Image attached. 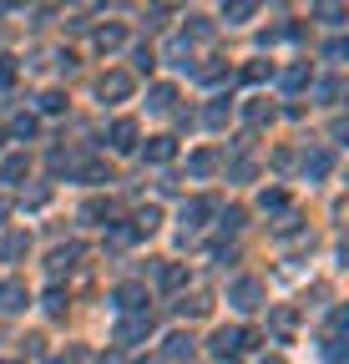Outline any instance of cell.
I'll return each instance as SVG.
<instances>
[{"label": "cell", "mask_w": 349, "mask_h": 364, "mask_svg": "<svg viewBox=\"0 0 349 364\" xmlns=\"http://www.w3.org/2000/svg\"><path fill=\"white\" fill-rule=\"evenodd\" d=\"M304 81H309V66H289L284 71V86H304Z\"/></svg>", "instance_id": "obj_34"}, {"label": "cell", "mask_w": 349, "mask_h": 364, "mask_svg": "<svg viewBox=\"0 0 349 364\" xmlns=\"http://www.w3.org/2000/svg\"><path fill=\"white\" fill-rule=\"evenodd\" d=\"M107 243H112V248H127V243H137V228H107Z\"/></svg>", "instance_id": "obj_29"}, {"label": "cell", "mask_w": 349, "mask_h": 364, "mask_svg": "<svg viewBox=\"0 0 349 364\" xmlns=\"http://www.w3.org/2000/svg\"><path fill=\"white\" fill-rule=\"evenodd\" d=\"M41 112H46V117H56V112H66V97H61V91H41V102H36Z\"/></svg>", "instance_id": "obj_22"}, {"label": "cell", "mask_w": 349, "mask_h": 364, "mask_svg": "<svg viewBox=\"0 0 349 364\" xmlns=\"http://www.w3.org/2000/svg\"><path fill=\"white\" fill-rule=\"evenodd\" d=\"M132 66H137V71L147 76V71L157 66V51H152V46H137V51H132Z\"/></svg>", "instance_id": "obj_26"}, {"label": "cell", "mask_w": 349, "mask_h": 364, "mask_svg": "<svg viewBox=\"0 0 349 364\" xmlns=\"http://www.w3.org/2000/svg\"><path fill=\"white\" fill-rule=\"evenodd\" d=\"M132 86H137V81L127 76V71H107L97 91H102V102H127V97H132Z\"/></svg>", "instance_id": "obj_3"}, {"label": "cell", "mask_w": 349, "mask_h": 364, "mask_svg": "<svg viewBox=\"0 0 349 364\" xmlns=\"http://www.w3.org/2000/svg\"><path fill=\"white\" fill-rule=\"evenodd\" d=\"M81 213L92 218V223H102V218H112V198H92V203H86Z\"/></svg>", "instance_id": "obj_27"}, {"label": "cell", "mask_w": 349, "mask_h": 364, "mask_svg": "<svg viewBox=\"0 0 349 364\" xmlns=\"http://www.w3.org/2000/svg\"><path fill=\"white\" fill-rule=\"evenodd\" d=\"M147 334H152V314H132V318H122V324L112 329L117 344H142Z\"/></svg>", "instance_id": "obj_1"}, {"label": "cell", "mask_w": 349, "mask_h": 364, "mask_svg": "<svg viewBox=\"0 0 349 364\" xmlns=\"http://www.w3.org/2000/svg\"><path fill=\"white\" fill-rule=\"evenodd\" d=\"M147 97H152V102H147L152 112H172V102H178V86H167V81H162V86L147 91Z\"/></svg>", "instance_id": "obj_14"}, {"label": "cell", "mask_w": 349, "mask_h": 364, "mask_svg": "<svg viewBox=\"0 0 349 364\" xmlns=\"http://www.w3.org/2000/svg\"><path fill=\"white\" fill-rule=\"evenodd\" d=\"M228 117H233V102H228V97H213V102H208V112H203V122H208V127H223Z\"/></svg>", "instance_id": "obj_11"}, {"label": "cell", "mask_w": 349, "mask_h": 364, "mask_svg": "<svg viewBox=\"0 0 349 364\" xmlns=\"http://www.w3.org/2000/svg\"><path fill=\"white\" fill-rule=\"evenodd\" d=\"M112 299H117V309H142V304H147V289H142V284H122Z\"/></svg>", "instance_id": "obj_10"}, {"label": "cell", "mask_w": 349, "mask_h": 364, "mask_svg": "<svg viewBox=\"0 0 349 364\" xmlns=\"http://www.w3.org/2000/svg\"><path fill=\"white\" fill-rule=\"evenodd\" d=\"M11 132H16V136H36V117H31V112H21V117L11 122Z\"/></svg>", "instance_id": "obj_32"}, {"label": "cell", "mask_w": 349, "mask_h": 364, "mask_svg": "<svg viewBox=\"0 0 349 364\" xmlns=\"http://www.w3.org/2000/svg\"><path fill=\"white\" fill-rule=\"evenodd\" d=\"M243 218H248L243 208H228V213H223V228H228V233H238V228H243Z\"/></svg>", "instance_id": "obj_35"}, {"label": "cell", "mask_w": 349, "mask_h": 364, "mask_svg": "<svg viewBox=\"0 0 349 364\" xmlns=\"http://www.w3.org/2000/svg\"><path fill=\"white\" fill-rule=\"evenodd\" d=\"M264 364H279V359H264Z\"/></svg>", "instance_id": "obj_40"}, {"label": "cell", "mask_w": 349, "mask_h": 364, "mask_svg": "<svg viewBox=\"0 0 349 364\" xmlns=\"http://www.w3.org/2000/svg\"><path fill=\"white\" fill-rule=\"evenodd\" d=\"M248 16H258L253 0H233V6H223V21H228V26H243Z\"/></svg>", "instance_id": "obj_16"}, {"label": "cell", "mask_w": 349, "mask_h": 364, "mask_svg": "<svg viewBox=\"0 0 349 364\" xmlns=\"http://www.w3.org/2000/svg\"><path fill=\"white\" fill-rule=\"evenodd\" d=\"M329 167H334L329 147H314V152H304V172H309V177H329Z\"/></svg>", "instance_id": "obj_8"}, {"label": "cell", "mask_w": 349, "mask_h": 364, "mask_svg": "<svg viewBox=\"0 0 349 364\" xmlns=\"http://www.w3.org/2000/svg\"><path fill=\"white\" fill-rule=\"evenodd\" d=\"M167 16H172V11H167V6H152V11H147V26H162V21H167Z\"/></svg>", "instance_id": "obj_37"}, {"label": "cell", "mask_w": 349, "mask_h": 364, "mask_svg": "<svg viewBox=\"0 0 349 364\" xmlns=\"http://www.w3.org/2000/svg\"><path fill=\"white\" fill-rule=\"evenodd\" d=\"M294 324H299V314H294V309H274V329H279V339H289Z\"/></svg>", "instance_id": "obj_23"}, {"label": "cell", "mask_w": 349, "mask_h": 364, "mask_svg": "<svg viewBox=\"0 0 349 364\" xmlns=\"http://www.w3.org/2000/svg\"><path fill=\"white\" fill-rule=\"evenodd\" d=\"M107 136H112V147H117V152H132V147H137V122H132V117H117Z\"/></svg>", "instance_id": "obj_4"}, {"label": "cell", "mask_w": 349, "mask_h": 364, "mask_svg": "<svg viewBox=\"0 0 349 364\" xmlns=\"http://www.w3.org/2000/svg\"><path fill=\"white\" fill-rule=\"evenodd\" d=\"M26 167H31L26 157H6V167H0V182H21V177H26Z\"/></svg>", "instance_id": "obj_21"}, {"label": "cell", "mask_w": 349, "mask_h": 364, "mask_svg": "<svg viewBox=\"0 0 349 364\" xmlns=\"http://www.w3.org/2000/svg\"><path fill=\"white\" fill-rule=\"evenodd\" d=\"M26 248H31V238H26V233H6V238H0V258H6V263H21V258H26Z\"/></svg>", "instance_id": "obj_9"}, {"label": "cell", "mask_w": 349, "mask_h": 364, "mask_svg": "<svg viewBox=\"0 0 349 364\" xmlns=\"http://www.w3.org/2000/svg\"><path fill=\"white\" fill-rule=\"evenodd\" d=\"M269 76H274L269 61H248V66H243V81H253V86H258V81H269Z\"/></svg>", "instance_id": "obj_25"}, {"label": "cell", "mask_w": 349, "mask_h": 364, "mask_svg": "<svg viewBox=\"0 0 349 364\" xmlns=\"http://www.w3.org/2000/svg\"><path fill=\"white\" fill-rule=\"evenodd\" d=\"M0 364H21V359H0Z\"/></svg>", "instance_id": "obj_39"}, {"label": "cell", "mask_w": 349, "mask_h": 364, "mask_svg": "<svg viewBox=\"0 0 349 364\" xmlns=\"http://www.w3.org/2000/svg\"><path fill=\"white\" fill-rule=\"evenodd\" d=\"M157 284H162V289H183V284H188V268H183V263H162V268H157Z\"/></svg>", "instance_id": "obj_13"}, {"label": "cell", "mask_w": 349, "mask_h": 364, "mask_svg": "<svg viewBox=\"0 0 349 364\" xmlns=\"http://www.w3.org/2000/svg\"><path fill=\"white\" fill-rule=\"evenodd\" d=\"M157 223H162V213H157V208H142L132 228H137V238H142V233H152V228H157Z\"/></svg>", "instance_id": "obj_28"}, {"label": "cell", "mask_w": 349, "mask_h": 364, "mask_svg": "<svg viewBox=\"0 0 349 364\" xmlns=\"http://www.w3.org/2000/svg\"><path fill=\"white\" fill-rule=\"evenodd\" d=\"M76 258H81V248H76V243H66V248H56V253H51V273H61V268H71Z\"/></svg>", "instance_id": "obj_20"}, {"label": "cell", "mask_w": 349, "mask_h": 364, "mask_svg": "<svg viewBox=\"0 0 349 364\" xmlns=\"http://www.w3.org/2000/svg\"><path fill=\"white\" fill-rule=\"evenodd\" d=\"M243 117H248V127H264V122H274V107L269 102H248Z\"/></svg>", "instance_id": "obj_17"}, {"label": "cell", "mask_w": 349, "mask_h": 364, "mask_svg": "<svg viewBox=\"0 0 349 364\" xmlns=\"http://www.w3.org/2000/svg\"><path fill=\"white\" fill-rule=\"evenodd\" d=\"M6 213H11V203H6V198H0V218H6Z\"/></svg>", "instance_id": "obj_38"}, {"label": "cell", "mask_w": 349, "mask_h": 364, "mask_svg": "<svg viewBox=\"0 0 349 364\" xmlns=\"http://www.w3.org/2000/svg\"><path fill=\"white\" fill-rule=\"evenodd\" d=\"M228 304L233 309H258V304H264V284H258V279H233V289H228Z\"/></svg>", "instance_id": "obj_2"}, {"label": "cell", "mask_w": 349, "mask_h": 364, "mask_svg": "<svg viewBox=\"0 0 349 364\" xmlns=\"http://www.w3.org/2000/svg\"><path fill=\"white\" fill-rule=\"evenodd\" d=\"M16 71H21V66H16V56H0V86H11V81H16Z\"/></svg>", "instance_id": "obj_33"}, {"label": "cell", "mask_w": 349, "mask_h": 364, "mask_svg": "<svg viewBox=\"0 0 349 364\" xmlns=\"http://www.w3.org/2000/svg\"><path fill=\"white\" fill-rule=\"evenodd\" d=\"M178 314H183V318H188V314L198 318V314H208V299H203V294H193V299H183V304H178Z\"/></svg>", "instance_id": "obj_30"}, {"label": "cell", "mask_w": 349, "mask_h": 364, "mask_svg": "<svg viewBox=\"0 0 349 364\" xmlns=\"http://www.w3.org/2000/svg\"><path fill=\"white\" fill-rule=\"evenodd\" d=\"M46 309H51V314H66V294H61V289H46Z\"/></svg>", "instance_id": "obj_36"}, {"label": "cell", "mask_w": 349, "mask_h": 364, "mask_svg": "<svg viewBox=\"0 0 349 364\" xmlns=\"http://www.w3.org/2000/svg\"><path fill=\"white\" fill-rule=\"evenodd\" d=\"M213 167H218V157H213V152H193V157H188V172H193V177H208Z\"/></svg>", "instance_id": "obj_19"}, {"label": "cell", "mask_w": 349, "mask_h": 364, "mask_svg": "<svg viewBox=\"0 0 349 364\" xmlns=\"http://www.w3.org/2000/svg\"><path fill=\"white\" fill-rule=\"evenodd\" d=\"M258 208H264V213H279V208H289V193H284V188H264Z\"/></svg>", "instance_id": "obj_18"}, {"label": "cell", "mask_w": 349, "mask_h": 364, "mask_svg": "<svg viewBox=\"0 0 349 364\" xmlns=\"http://www.w3.org/2000/svg\"><path fill=\"white\" fill-rule=\"evenodd\" d=\"M208 213H213V198H193V203L183 208V228H198Z\"/></svg>", "instance_id": "obj_15"}, {"label": "cell", "mask_w": 349, "mask_h": 364, "mask_svg": "<svg viewBox=\"0 0 349 364\" xmlns=\"http://www.w3.org/2000/svg\"><path fill=\"white\" fill-rule=\"evenodd\" d=\"M238 349H243V329H218L213 334V354L218 359H238Z\"/></svg>", "instance_id": "obj_6"}, {"label": "cell", "mask_w": 349, "mask_h": 364, "mask_svg": "<svg viewBox=\"0 0 349 364\" xmlns=\"http://www.w3.org/2000/svg\"><path fill=\"white\" fill-rule=\"evenodd\" d=\"M167 354H172V359H188V354H193V334H172V339H167Z\"/></svg>", "instance_id": "obj_24"}, {"label": "cell", "mask_w": 349, "mask_h": 364, "mask_svg": "<svg viewBox=\"0 0 349 364\" xmlns=\"http://www.w3.org/2000/svg\"><path fill=\"white\" fill-rule=\"evenodd\" d=\"M92 46H97L102 56H112V51H122V46H127V31H122V26H102V31L92 36Z\"/></svg>", "instance_id": "obj_7"}, {"label": "cell", "mask_w": 349, "mask_h": 364, "mask_svg": "<svg viewBox=\"0 0 349 364\" xmlns=\"http://www.w3.org/2000/svg\"><path fill=\"white\" fill-rule=\"evenodd\" d=\"M142 152H147V162H172V152H178V142H172V136H152V142H147Z\"/></svg>", "instance_id": "obj_12"}, {"label": "cell", "mask_w": 349, "mask_h": 364, "mask_svg": "<svg viewBox=\"0 0 349 364\" xmlns=\"http://www.w3.org/2000/svg\"><path fill=\"white\" fill-rule=\"evenodd\" d=\"M81 177H86V182H112V167H107V162H86Z\"/></svg>", "instance_id": "obj_31"}, {"label": "cell", "mask_w": 349, "mask_h": 364, "mask_svg": "<svg viewBox=\"0 0 349 364\" xmlns=\"http://www.w3.org/2000/svg\"><path fill=\"white\" fill-rule=\"evenodd\" d=\"M0 142H6V132H0Z\"/></svg>", "instance_id": "obj_41"}, {"label": "cell", "mask_w": 349, "mask_h": 364, "mask_svg": "<svg viewBox=\"0 0 349 364\" xmlns=\"http://www.w3.org/2000/svg\"><path fill=\"white\" fill-rule=\"evenodd\" d=\"M26 304H31V294H26L21 279H6V284H0V309H6V314H21Z\"/></svg>", "instance_id": "obj_5"}]
</instances>
